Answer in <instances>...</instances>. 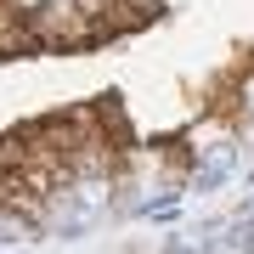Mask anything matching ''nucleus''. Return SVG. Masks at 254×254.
Returning a JSON list of instances; mask_svg holds the SVG:
<instances>
[{
    "mask_svg": "<svg viewBox=\"0 0 254 254\" xmlns=\"http://www.w3.org/2000/svg\"><path fill=\"white\" fill-rule=\"evenodd\" d=\"M232 175H237V147H209L198 158V170H192L187 192H215V187H226Z\"/></svg>",
    "mask_w": 254,
    "mask_h": 254,
    "instance_id": "1",
    "label": "nucleus"
}]
</instances>
